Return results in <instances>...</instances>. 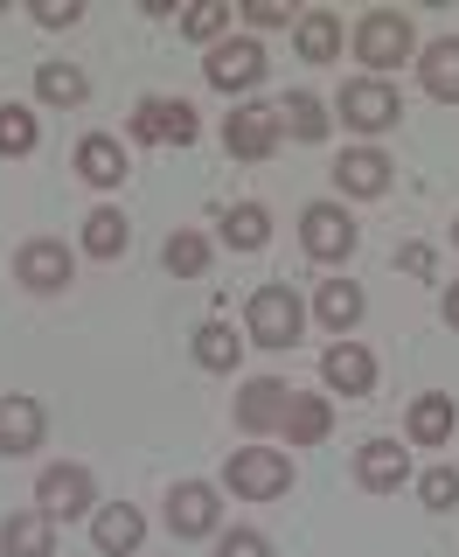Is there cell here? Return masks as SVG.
<instances>
[{
	"mask_svg": "<svg viewBox=\"0 0 459 557\" xmlns=\"http://www.w3.org/2000/svg\"><path fill=\"white\" fill-rule=\"evenodd\" d=\"M356 57H362L369 77H383V84H390V70L418 63V28H411V14H397V8L362 14V22H356Z\"/></svg>",
	"mask_w": 459,
	"mask_h": 557,
	"instance_id": "cell-1",
	"label": "cell"
},
{
	"mask_svg": "<svg viewBox=\"0 0 459 557\" xmlns=\"http://www.w3.org/2000/svg\"><path fill=\"white\" fill-rule=\"evenodd\" d=\"M126 133L139 139V147H196L202 139V119L188 98H168V91H147L126 112Z\"/></svg>",
	"mask_w": 459,
	"mask_h": 557,
	"instance_id": "cell-2",
	"label": "cell"
},
{
	"mask_svg": "<svg viewBox=\"0 0 459 557\" xmlns=\"http://www.w3.org/2000/svg\"><path fill=\"white\" fill-rule=\"evenodd\" d=\"M299 327H307V300L286 286V278H272V286L251 293V307H244V335L258 348H293Z\"/></svg>",
	"mask_w": 459,
	"mask_h": 557,
	"instance_id": "cell-3",
	"label": "cell"
},
{
	"mask_svg": "<svg viewBox=\"0 0 459 557\" xmlns=\"http://www.w3.org/2000/svg\"><path fill=\"white\" fill-rule=\"evenodd\" d=\"M223 481H230V495H244V502H278V495H293V460L278 446H237L230 467H223Z\"/></svg>",
	"mask_w": 459,
	"mask_h": 557,
	"instance_id": "cell-4",
	"label": "cell"
},
{
	"mask_svg": "<svg viewBox=\"0 0 459 557\" xmlns=\"http://www.w3.org/2000/svg\"><path fill=\"white\" fill-rule=\"evenodd\" d=\"M264 49L251 42V35H223L216 49L202 57V77H209V91H223V98H237V91H258L264 84Z\"/></svg>",
	"mask_w": 459,
	"mask_h": 557,
	"instance_id": "cell-5",
	"label": "cell"
},
{
	"mask_svg": "<svg viewBox=\"0 0 459 557\" xmlns=\"http://www.w3.org/2000/svg\"><path fill=\"white\" fill-rule=\"evenodd\" d=\"M334 112H342V126H356V133H390L404 119V91L383 84V77H356V84H342Z\"/></svg>",
	"mask_w": 459,
	"mask_h": 557,
	"instance_id": "cell-6",
	"label": "cell"
},
{
	"mask_svg": "<svg viewBox=\"0 0 459 557\" xmlns=\"http://www.w3.org/2000/svg\"><path fill=\"white\" fill-rule=\"evenodd\" d=\"M299 244H307V258H321V265H342V258L362 244V231H356V216H348L342 202H307L299 209Z\"/></svg>",
	"mask_w": 459,
	"mask_h": 557,
	"instance_id": "cell-7",
	"label": "cell"
},
{
	"mask_svg": "<svg viewBox=\"0 0 459 557\" xmlns=\"http://www.w3.org/2000/svg\"><path fill=\"white\" fill-rule=\"evenodd\" d=\"M14 278H22L28 293H63L70 278H77V251H70L63 237H28L22 251H14Z\"/></svg>",
	"mask_w": 459,
	"mask_h": 557,
	"instance_id": "cell-8",
	"label": "cell"
},
{
	"mask_svg": "<svg viewBox=\"0 0 459 557\" xmlns=\"http://www.w3.org/2000/svg\"><path fill=\"white\" fill-rule=\"evenodd\" d=\"M91 502H98V487H91V467H77V460H63V467H42V481H35V509H42L49 522H70V516H91Z\"/></svg>",
	"mask_w": 459,
	"mask_h": 557,
	"instance_id": "cell-9",
	"label": "cell"
},
{
	"mask_svg": "<svg viewBox=\"0 0 459 557\" xmlns=\"http://www.w3.org/2000/svg\"><path fill=\"white\" fill-rule=\"evenodd\" d=\"M223 147H230V161H272L278 153V104H237L223 119Z\"/></svg>",
	"mask_w": 459,
	"mask_h": 557,
	"instance_id": "cell-10",
	"label": "cell"
},
{
	"mask_svg": "<svg viewBox=\"0 0 459 557\" xmlns=\"http://www.w3.org/2000/svg\"><path fill=\"white\" fill-rule=\"evenodd\" d=\"M216 522H223L216 487H209V481H174V495H168V530L182 536V544H196V536H216Z\"/></svg>",
	"mask_w": 459,
	"mask_h": 557,
	"instance_id": "cell-11",
	"label": "cell"
},
{
	"mask_svg": "<svg viewBox=\"0 0 459 557\" xmlns=\"http://www.w3.org/2000/svg\"><path fill=\"white\" fill-rule=\"evenodd\" d=\"M293 383H278V376H251V383H244V391H237V425L244 432H251V440H258V432H278V425H286V411H293Z\"/></svg>",
	"mask_w": 459,
	"mask_h": 557,
	"instance_id": "cell-12",
	"label": "cell"
},
{
	"mask_svg": "<svg viewBox=\"0 0 459 557\" xmlns=\"http://www.w3.org/2000/svg\"><path fill=\"white\" fill-rule=\"evenodd\" d=\"M356 481L369 487V495H397V487L411 481V453H404L397 440H362L356 446Z\"/></svg>",
	"mask_w": 459,
	"mask_h": 557,
	"instance_id": "cell-13",
	"label": "cell"
},
{
	"mask_svg": "<svg viewBox=\"0 0 459 557\" xmlns=\"http://www.w3.org/2000/svg\"><path fill=\"white\" fill-rule=\"evenodd\" d=\"M42 425L49 418L28 391H0V453H8V460H22V453L42 446Z\"/></svg>",
	"mask_w": 459,
	"mask_h": 557,
	"instance_id": "cell-14",
	"label": "cell"
},
{
	"mask_svg": "<svg viewBox=\"0 0 459 557\" xmlns=\"http://www.w3.org/2000/svg\"><path fill=\"white\" fill-rule=\"evenodd\" d=\"M321 376H327V391H342V397H369V391H376V356H369L362 342L342 335L321 356Z\"/></svg>",
	"mask_w": 459,
	"mask_h": 557,
	"instance_id": "cell-15",
	"label": "cell"
},
{
	"mask_svg": "<svg viewBox=\"0 0 459 557\" xmlns=\"http://www.w3.org/2000/svg\"><path fill=\"white\" fill-rule=\"evenodd\" d=\"M390 153H383V147H348L342 153V161H334V188H342V196H383V188H390Z\"/></svg>",
	"mask_w": 459,
	"mask_h": 557,
	"instance_id": "cell-16",
	"label": "cell"
},
{
	"mask_svg": "<svg viewBox=\"0 0 459 557\" xmlns=\"http://www.w3.org/2000/svg\"><path fill=\"white\" fill-rule=\"evenodd\" d=\"M91 544L104 557H133L139 544H147V516H139L133 502H104V509L91 516Z\"/></svg>",
	"mask_w": 459,
	"mask_h": 557,
	"instance_id": "cell-17",
	"label": "cell"
},
{
	"mask_svg": "<svg viewBox=\"0 0 459 557\" xmlns=\"http://www.w3.org/2000/svg\"><path fill=\"white\" fill-rule=\"evenodd\" d=\"M77 174H84L91 188H119V182L133 174V161H126V147H119L112 133H84V139H77Z\"/></svg>",
	"mask_w": 459,
	"mask_h": 557,
	"instance_id": "cell-18",
	"label": "cell"
},
{
	"mask_svg": "<svg viewBox=\"0 0 459 557\" xmlns=\"http://www.w3.org/2000/svg\"><path fill=\"white\" fill-rule=\"evenodd\" d=\"M0 557H57V522L42 509H22L0 522Z\"/></svg>",
	"mask_w": 459,
	"mask_h": 557,
	"instance_id": "cell-19",
	"label": "cell"
},
{
	"mask_svg": "<svg viewBox=\"0 0 459 557\" xmlns=\"http://www.w3.org/2000/svg\"><path fill=\"white\" fill-rule=\"evenodd\" d=\"M84 258H104V265H112V258H126V244H133V223H126V209H112V202H98L91 216H84Z\"/></svg>",
	"mask_w": 459,
	"mask_h": 557,
	"instance_id": "cell-20",
	"label": "cell"
},
{
	"mask_svg": "<svg viewBox=\"0 0 459 557\" xmlns=\"http://www.w3.org/2000/svg\"><path fill=\"white\" fill-rule=\"evenodd\" d=\"M418 77L438 104H459V35H438V42L418 49Z\"/></svg>",
	"mask_w": 459,
	"mask_h": 557,
	"instance_id": "cell-21",
	"label": "cell"
},
{
	"mask_svg": "<svg viewBox=\"0 0 459 557\" xmlns=\"http://www.w3.org/2000/svg\"><path fill=\"white\" fill-rule=\"evenodd\" d=\"M452 425H459L452 391H425V397H411V446H446V440H452Z\"/></svg>",
	"mask_w": 459,
	"mask_h": 557,
	"instance_id": "cell-22",
	"label": "cell"
},
{
	"mask_svg": "<svg viewBox=\"0 0 459 557\" xmlns=\"http://www.w3.org/2000/svg\"><path fill=\"white\" fill-rule=\"evenodd\" d=\"M327 126H334V119H327V104L313 91H286V98H278V139H307V147H313V139H327Z\"/></svg>",
	"mask_w": 459,
	"mask_h": 557,
	"instance_id": "cell-23",
	"label": "cell"
},
{
	"mask_svg": "<svg viewBox=\"0 0 459 557\" xmlns=\"http://www.w3.org/2000/svg\"><path fill=\"white\" fill-rule=\"evenodd\" d=\"M293 49H299V63H334L342 57V14H299L293 22Z\"/></svg>",
	"mask_w": 459,
	"mask_h": 557,
	"instance_id": "cell-24",
	"label": "cell"
},
{
	"mask_svg": "<svg viewBox=\"0 0 459 557\" xmlns=\"http://www.w3.org/2000/svg\"><path fill=\"white\" fill-rule=\"evenodd\" d=\"M35 98L57 104V112H77V104L91 98V77H84L77 63H35Z\"/></svg>",
	"mask_w": 459,
	"mask_h": 557,
	"instance_id": "cell-25",
	"label": "cell"
},
{
	"mask_svg": "<svg viewBox=\"0 0 459 557\" xmlns=\"http://www.w3.org/2000/svg\"><path fill=\"white\" fill-rule=\"evenodd\" d=\"M362 286L356 278H321V293H313V313H321V327H334V335H348V327L362 321Z\"/></svg>",
	"mask_w": 459,
	"mask_h": 557,
	"instance_id": "cell-26",
	"label": "cell"
},
{
	"mask_svg": "<svg viewBox=\"0 0 459 557\" xmlns=\"http://www.w3.org/2000/svg\"><path fill=\"white\" fill-rule=\"evenodd\" d=\"M327 425H334V405H327V397H313V391H299L293 411H286V425H278V440H286V446H321Z\"/></svg>",
	"mask_w": 459,
	"mask_h": 557,
	"instance_id": "cell-27",
	"label": "cell"
},
{
	"mask_svg": "<svg viewBox=\"0 0 459 557\" xmlns=\"http://www.w3.org/2000/svg\"><path fill=\"white\" fill-rule=\"evenodd\" d=\"M264 237H272V209L264 202H230L223 209V244L230 251H264Z\"/></svg>",
	"mask_w": 459,
	"mask_h": 557,
	"instance_id": "cell-28",
	"label": "cell"
},
{
	"mask_svg": "<svg viewBox=\"0 0 459 557\" xmlns=\"http://www.w3.org/2000/svg\"><path fill=\"white\" fill-rule=\"evenodd\" d=\"M196 362H202V370H216V376H230L244 362V335L230 321H202L196 327Z\"/></svg>",
	"mask_w": 459,
	"mask_h": 557,
	"instance_id": "cell-29",
	"label": "cell"
},
{
	"mask_svg": "<svg viewBox=\"0 0 459 557\" xmlns=\"http://www.w3.org/2000/svg\"><path fill=\"white\" fill-rule=\"evenodd\" d=\"M161 265H168L174 278H202V272H209V237H202V231H174V237L161 244Z\"/></svg>",
	"mask_w": 459,
	"mask_h": 557,
	"instance_id": "cell-30",
	"label": "cell"
},
{
	"mask_svg": "<svg viewBox=\"0 0 459 557\" xmlns=\"http://www.w3.org/2000/svg\"><path fill=\"white\" fill-rule=\"evenodd\" d=\"M35 139H42V126H35L28 104H0V153L22 161V153H35Z\"/></svg>",
	"mask_w": 459,
	"mask_h": 557,
	"instance_id": "cell-31",
	"label": "cell"
},
{
	"mask_svg": "<svg viewBox=\"0 0 459 557\" xmlns=\"http://www.w3.org/2000/svg\"><path fill=\"white\" fill-rule=\"evenodd\" d=\"M223 28H230V0H196V8H182V35H188V42L216 49Z\"/></svg>",
	"mask_w": 459,
	"mask_h": 557,
	"instance_id": "cell-32",
	"label": "cell"
},
{
	"mask_svg": "<svg viewBox=\"0 0 459 557\" xmlns=\"http://www.w3.org/2000/svg\"><path fill=\"white\" fill-rule=\"evenodd\" d=\"M418 495H425V509H459V467H425Z\"/></svg>",
	"mask_w": 459,
	"mask_h": 557,
	"instance_id": "cell-33",
	"label": "cell"
},
{
	"mask_svg": "<svg viewBox=\"0 0 459 557\" xmlns=\"http://www.w3.org/2000/svg\"><path fill=\"white\" fill-rule=\"evenodd\" d=\"M216 557H272V536L264 530H230L216 544Z\"/></svg>",
	"mask_w": 459,
	"mask_h": 557,
	"instance_id": "cell-34",
	"label": "cell"
},
{
	"mask_svg": "<svg viewBox=\"0 0 459 557\" xmlns=\"http://www.w3.org/2000/svg\"><path fill=\"white\" fill-rule=\"evenodd\" d=\"M244 22H251V28H293L299 14L286 8V0H251V8H244Z\"/></svg>",
	"mask_w": 459,
	"mask_h": 557,
	"instance_id": "cell-35",
	"label": "cell"
},
{
	"mask_svg": "<svg viewBox=\"0 0 459 557\" xmlns=\"http://www.w3.org/2000/svg\"><path fill=\"white\" fill-rule=\"evenodd\" d=\"M35 22H42V28H77L84 8H77V0H35Z\"/></svg>",
	"mask_w": 459,
	"mask_h": 557,
	"instance_id": "cell-36",
	"label": "cell"
},
{
	"mask_svg": "<svg viewBox=\"0 0 459 557\" xmlns=\"http://www.w3.org/2000/svg\"><path fill=\"white\" fill-rule=\"evenodd\" d=\"M397 265L411 272V278H432V272H438V251H432V244H404V251H397Z\"/></svg>",
	"mask_w": 459,
	"mask_h": 557,
	"instance_id": "cell-37",
	"label": "cell"
},
{
	"mask_svg": "<svg viewBox=\"0 0 459 557\" xmlns=\"http://www.w3.org/2000/svg\"><path fill=\"white\" fill-rule=\"evenodd\" d=\"M446 327H452V335H459V278H452V286H446Z\"/></svg>",
	"mask_w": 459,
	"mask_h": 557,
	"instance_id": "cell-38",
	"label": "cell"
},
{
	"mask_svg": "<svg viewBox=\"0 0 459 557\" xmlns=\"http://www.w3.org/2000/svg\"><path fill=\"white\" fill-rule=\"evenodd\" d=\"M452 244H459V216H452Z\"/></svg>",
	"mask_w": 459,
	"mask_h": 557,
	"instance_id": "cell-39",
	"label": "cell"
}]
</instances>
